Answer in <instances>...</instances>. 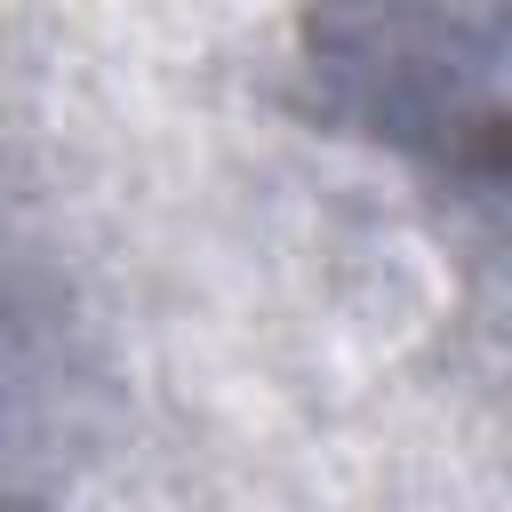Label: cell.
<instances>
[{
  "mask_svg": "<svg viewBox=\"0 0 512 512\" xmlns=\"http://www.w3.org/2000/svg\"><path fill=\"white\" fill-rule=\"evenodd\" d=\"M296 72L336 136L480 208L504 200V0H312Z\"/></svg>",
  "mask_w": 512,
  "mask_h": 512,
  "instance_id": "obj_1",
  "label": "cell"
},
{
  "mask_svg": "<svg viewBox=\"0 0 512 512\" xmlns=\"http://www.w3.org/2000/svg\"><path fill=\"white\" fill-rule=\"evenodd\" d=\"M16 432V336H8V312H0V448Z\"/></svg>",
  "mask_w": 512,
  "mask_h": 512,
  "instance_id": "obj_2",
  "label": "cell"
}]
</instances>
